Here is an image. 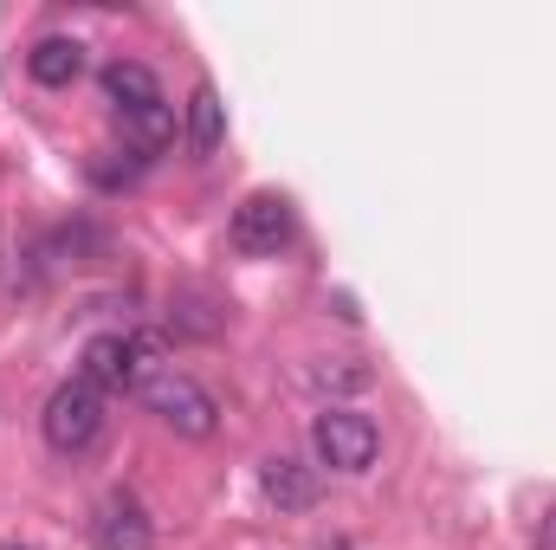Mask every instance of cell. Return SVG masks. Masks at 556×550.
I'll return each instance as SVG.
<instances>
[{"mask_svg":"<svg viewBox=\"0 0 556 550\" xmlns=\"http://www.w3.org/2000/svg\"><path fill=\"white\" fill-rule=\"evenodd\" d=\"M304 389L311 396H363V389H376V370L356 357H317V363H304Z\"/></svg>","mask_w":556,"mask_h":550,"instance_id":"cell-10","label":"cell"},{"mask_svg":"<svg viewBox=\"0 0 556 550\" xmlns=\"http://www.w3.org/2000/svg\"><path fill=\"white\" fill-rule=\"evenodd\" d=\"M260 492H266V505H278V512H311L324 499V479H317V466H304L291 453H273L260 466Z\"/></svg>","mask_w":556,"mask_h":550,"instance_id":"cell-6","label":"cell"},{"mask_svg":"<svg viewBox=\"0 0 556 550\" xmlns=\"http://www.w3.org/2000/svg\"><path fill=\"white\" fill-rule=\"evenodd\" d=\"M20 550H26V545H20Z\"/></svg>","mask_w":556,"mask_h":550,"instance_id":"cell-14","label":"cell"},{"mask_svg":"<svg viewBox=\"0 0 556 550\" xmlns=\"http://www.w3.org/2000/svg\"><path fill=\"white\" fill-rule=\"evenodd\" d=\"M311 447L330 473H369L382 453V427L356 409H324L311 421Z\"/></svg>","mask_w":556,"mask_h":550,"instance_id":"cell-4","label":"cell"},{"mask_svg":"<svg viewBox=\"0 0 556 550\" xmlns=\"http://www.w3.org/2000/svg\"><path fill=\"white\" fill-rule=\"evenodd\" d=\"M39 434L52 453H91L98 434H104V389H91L85 376L59 383L46 396V414H39Z\"/></svg>","mask_w":556,"mask_h":550,"instance_id":"cell-3","label":"cell"},{"mask_svg":"<svg viewBox=\"0 0 556 550\" xmlns=\"http://www.w3.org/2000/svg\"><path fill=\"white\" fill-rule=\"evenodd\" d=\"M91 538H98V550H155V525L130 492H111L91 518Z\"/></svg>","mask_w":556,"mask_h":550,"instance_id":"cell-7","label":"cell"},{"mask_svg":"<svg viewBox=\"0 0 556 550\" xmlns=\"http://www.w3.org/2000/svg\"><path fill=\"white\" fill-rule=\"evenodd\" d=\"M233 247L240 253H253V260H273L278 247H291V201L285 195H247L240 208H233Z\"/></svg>","mask_w":556,"mask_h":550,"instance_id":"cell-5","label":"cell"},{"mask_svg":"<svg viewBox=\"0 0 556 550\" xmlns=\"http://www.w3.org/2000/svg\"><path fill=\"white\" fill-rule=\"evenodd\" d=\"M137 396L149 402V414H155L162 427H175L181 440H214V434H220V402H214L188 370H175V363L155 370Z\"/></svg>","mask_w":556,"mask_h":550,"instance_id":"cell-2","label":"cell"},{"mask_svg":"<svg viewBox=\"0 0 556 550\" xmlns=\"http://www.w3.org/2000/svg\"><path fill=\"white\" fill-rule=\"evenodd\" d=\"M538 550H556V505L544 512V525H538Z\"/></svg>","mask_w":556,"mask_h":550,"instance_id":"cell-13","label":"cell"},{"mask_svg":"<svg viewBox=\"0 0 556 550\" xmlns=\"http://www.w3.org/2000/svg\"><path fill=\"white\" fill-rule=\"evenodd\" d=\"M220 142H227V104H220L214 85H194V98H188V149L214 155Z\"/></svg>","mask_w":556,"mask_h":550,"instance_id":"cell-11","label":"cell"},{"mask_svg":"<svg viewBox=\"0 0 556 550\" xmlns=\"http://www.w3.org/2000/svg\"><path fill=\"white\" fill-rule=\"evenodd\" d=\"M26 72H33V85L59 91V85H72V78L85 72V46L65 39V33H52V39H39V46L26 52Z\"/></svg>","mask_w":556,"mask_h":550,"instance_id":"cell-9","label":"cell"},{"mask_svg":"<svg viewBox=\"0 0 556 550\" xmlns=\"http://www.w3.org/2000/svg\"><path fill=\"white\" fill-rule=\"evenodd\" d=\"M124 137H130V149H137V155L162 149V142L175 137V117H168V104H149V111H137V117H124Z\"/></svg>","mask_w":556,"mask_h":550,"instance_id":"cell-12","label":"cell"},{"mask_svg":"<svg viewBox=\"0 0 556 550\" xmlns=\"http://www.w3.org/2000/svg\"><path fill=\"white\" fill-rule=\"evenodd\" d=\"M98 85H104V98L117 104V117H137V111H149V104H162L155 72H149V65H137V59H111Z\"/></svg>","mask_w":556,"mask_h":550,"instance_id":"cell-8","label":"cell"},{"mask_svg":"<svg viewBox=\"0 0 556 550\" xmlns=\"http://www.w3.org/2000/svg\"><path fill=\"white\" fill-rule=\"evenodd\" d=\"M155 370H168V337L162 330H98L78 357V376L91 389H142Z\"/></svg>","mask_w":556,"mask_h":550,"instance_id":"cell-1","label":"cell"}]
</instances>
